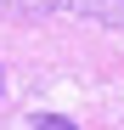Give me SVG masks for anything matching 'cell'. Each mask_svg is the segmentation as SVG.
Listing matches in <instances>:
<instances>
[{
	"instance_id": "cell-1",
	"label": "cell",
	"mask_w": 124,
	"mask_h": 130,
	"mask_svg": "<svg viewBox=\"0 0 124 130\" xmlns=\"http://www.w3.org/2000/svg\"><path fill=\"white\" fill-rule=\"evenodd\" d=\"M68 0H0V11H56Z\"/></svg>"
},
{
	"instance_id": "cell-2",
	"label": "cell",
	"mask_w": 124,
	"mask_h": 130,
	"mask_svg": "<svg viewBox=\"0 0 124 130\" xmlns=\"http://www.w3.org/2000/svg\"><path fill=\"white\" fill-rule=\"evenodd\" d=\"M34 130H73V119H56V113H39Z\"/></svg>"
}]
</instances>
